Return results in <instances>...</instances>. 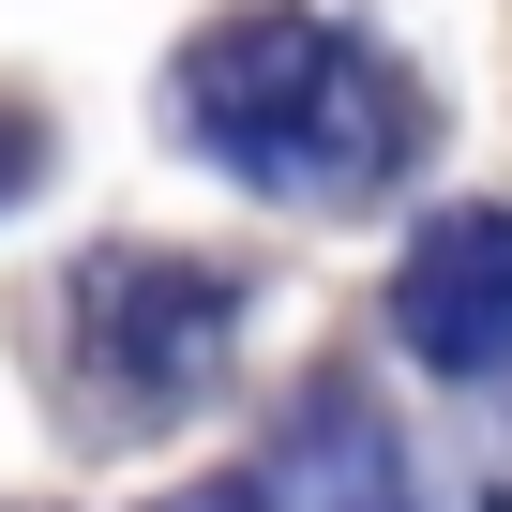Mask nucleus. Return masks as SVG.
I'll use <instances>...</instances> for the list:
<instances>
[{
    "label": "nucleus",
    "instance_id": "nucleus-1",
    "mask_svg": "<svg viewBox=\"0 0 512 512\" xmlns=\"http://www.w3.org/2000/svg\"><path fill=\"white\" fill-rule=\"evenodd\" d=\"M166 121L256 196H377L422 151V76L347 16L256 0V16H211L166 61Z\"/></svg>",
    "mask_w": 512,
    "mask_h": 512
},
{
    "label": "nucleus",
    "instance_id": "nucleus-2",
    "mask_svg": "<svg viewBox=\"0 0 512 512\" xmlns=\"http://www.w3.org/2000/svg\"><path fill=\"white\" fill-rule=\"evenodd\" d=\"M226 332H241V287L226 272H196V256H91L76 272V362H91V407L106 422H166V407H196L211 392V362H226Z\"/></svg>",
    "mask_w": 512,
    "mask_h": 512
},
{
    "label": "nucleus",
    "instance_id": "nucleus-3",
    "mask_svg": "<svg viewBox=\"0 0 512 512\" xmlns=\"http://www.w3.org/2000/svg\"><path fill=\"white\" fill-rule=\"evenodd\" d=\"M392 332L437 377H497L512 362V211H437L392 272Z\"/></svg>",
    "mask_w": 512,
    "mask_h": 512
},
{
    "label": "nucleus",
    "instance_id": "nucleus-4",
    "mask_svg": "<svg viewBox=\"0 0 512 512\" xmlns=\"http://www.w3.org/2000/svg\"><path fill=\"white\" fill-rule=\"evenodd\" d=\"M181 512H407V452H392L362 407H302L256 467L196 482Z\"/></svg>",
    "mask_w": 512,
    "mask_h": 512
},
{
    "label": "nucleus",
    "instance_id": "nucleus-5",
    "mask_svg": "<svg viewBox=\"0 0 512 512\" xmlns=\"http://www.w3.org/2000/svg\"><path fill=\"white\" fill-rule=\"evenodd\" d=\"M31 181H46V121H31V106H0V196H31Z\"/></svg>",
    "mask_w": 512,
    "mask_h": 512
}]
</instances>
